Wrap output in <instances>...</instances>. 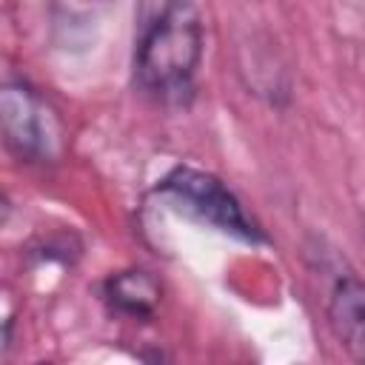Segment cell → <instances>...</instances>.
Instances as JSON below:
<instances>
[{"mask_svg": "<svg viewBox=\"0 0 365 365\" xmlns=\"http://www.w3.org/2000/svg\"><path fill=\"white\" fill-rule=\"evenodd\" d=\"M202 57V23L191 0H165L145 26L137 54L134 80L160 103H185L194 94V77Z\"/></svg>", "mask_w": 365, "mask_h": 365, "instance_id": "6da1fadb", "label": "cell"}, {"mask_svg": "<svg viewBox=\"0 0 365 365\" xmlns=\"http://www.w3.org/2000/svg\"><path fill=\"white\" fill-rule=\"evenodd\" d=\"M157 194L177 214L188 217L200 225H208V228L237 237L242 242H265V234L245 214L240 200L208 171H200L191 165H177L174 171H168L160 180Z\"/></svg>", "mask_w": 365, "mask_h": 365, "instance_id": "7a4b0ae2", "label": "cell"}, {"mask_svg": "<svg viewBox=\"0 0 365 365\" xmlns=\"http://www.w3.org/2000/svg\"><path fill=\"white\" fill-rule=\"evenodd\" d=\"M0 143L20 163H46L57 157L63 128L34 88L11 83L0 88Z\"/></svg>", "mask_w": 365, "mask_h": 365, "instance_id": "3957f363", "label": "cell"}, {"mask_svg": "<svg viewBox=\"0 0 365 365\" xmlns=\"http://www.w3.org/2000/svg\"><path fill=\"white\" fill-rule=\"evenodd\" d=\"M328 317L334 334L342 339V345L362 359L365 356V291L362 282L348 274L334 285L331 302H328Z\"/></svg>", "mask_w": 365, "mask_h": 365, "instance_id": "277c9868", "label": "cell"}, {"mask_svg": "<svg viewBox=\"0 0 365 365\" xmlns=\"http://www.w3.org/2000/svg\"><path fill=\"white\" fill-rule=\"evenodd\" d=\"M106 302L125 317L145 319L154 314L160 302V285L148 271H140V268L120 271L106 282Z\"/></svg>", "mask_w": 365, "mask_h": 365, "instance_id": "5b68a950", "label": "cell"}, {"mask_svg": "<svg viewBox=\"0 0 365 365\" xmlns=\"http://www.w3.org/2000/svg\"><path fill=\"white\" fill-rule=\"evenodd\" d=\"M9 214H11V205H9V200L0 194V228L6 225V220H9Z\"/></svg>", "mask_w": 365, "mask_h": 365, "instance_id": "8992f818", "label": "cell"}, {"mask_svg": "<svg viewBox=\"0 0 365 365\" xmlns=\"http://www.w3.org/2000/svg\"><path fill=\"white\" fill-rule=\"evenodd\" d=\"M6 342H9V328H0V351L6 348Z\"/></svg>", "mask_w": 365, "mask_h": 365, "instance_id": "52a82bcc", "label": "cell"}]
</instances>
